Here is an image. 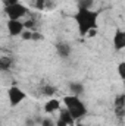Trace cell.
<instances>
[{"label": "cell", "instance_id": "obj_9", "mask_svg": "<svg viewBox=\"0 0 125 126\" xmlns=\"http://www.w3.org/2000/svg\"><path fill=\"white\" fill-rule=\"evenodd\" d=\"M71 51H72V48H71V46H69L68 43H65V41H59V43L56 44V53H58L59 57H62V59H68V57L71 56Z\"/></svg>", "mask_w": 125, "mask_h": 126}, {"label": "cell", "instance_id": "obj_4", "mask_svg": "<svg viewBox=\"0 0 125 126\" xmlns=\"http://www.w3.org/2000/svg\"><path fill=\"white\" fill-rule=\"evenodd\" d=\"M7 98H9V103L12 107H16L19 106L25 98H27V94L19 88V87H10L7 90Z\"/></svg>", "mask_w": 125, "mask_h": 126}, {"label": "cell", "instance_id": "obj_17", "mask_svg": "<svg viewBox=\"0 0 125 126\" xmlns=\"http://www.w3.org/2000/svg\"><path fill=\"white\" fill-rule=\"evenodd\" d=\"M32 32H34V31H27V30H25V31L22 32V35H21V37H22L24 40H27V41H28V40H32Z\"/></svg>", "mask_w": 125, "mask_h": 126}, {"label": "cell", "instance_id": "obj_14", "mask_svg": "<svg viewBox=\"0 0 125 126\" xmlns=\"http://www.w3.org/2000/svg\"><path fill=\"white\" fill-rule=\"evenodd\" d=\"M41 93H43L44 95H47V97H52V95L56 93V90H55L52 85H44L43 90H41Z\"/></svg>", "mask_w": 125, "mask_h": 126}, {"label": "cell", "instance_id": "obj_2", "mask_svg": "<svg viewBox=\"0 0 125 126\" xmlns=\"http://www.w3.org/2000/svg\"><path fill=\"white\" fill-rule=\"evenodd\" d=\"M63 104L69 110V113L72 114V117L75 120H78V119H81V117H84L87 114V106L77 95H66V97H63Z\"/></svg>", "mask_w": 125, "mask_h": 126}, {"label": "cell", "instance_id": "obj_13", "mask_svg": "<svg viewBox=\"0 0 125 126\" xmlns=\"http://www.w3.org/2000/svg\"><path fill=\"white\" fill-rule=\"evenodd\" d=\"M93 4H94V0H77L78 9H88V10H91Z\"/></svg>", "mask_w": 125, "mask_h": 126}, {"label": "cell", "instance_id": "obj_8", "mask_svg": "<svg viewBox=\"0 0 125 126\" xmlns=\"http://www.w3.org/2000/svg\"><path fill=\"white\" fill-rule=\"evenodd\" d=\"M113 106H115V114H116V117H119V119L124 117V114H125V93L118 94L115 97Z\"/></svg>", "mask_w": 125, "mask_h": 126}, {"label": "cell", "instance_id": "obj_10", "mask_svg": "<svg viewBox=\"0 0 125 126\" xmlns=\"http://www.w3.org/2000/svg\"><path fill=\"white\" fill-rule=\"evenodd\" d=\"M61 110V101L56 98H50L47 100V103L44 104V111L46 113H55Z\"/></svg>", "mask_w": 125, "mask_h": 126}, {"label": "cell", "instance_id": "obj_3", "mask_svg": "<svg viewBox=\"0 0 125 126\" xmlns=\"http://www.w3.org/2000/svg\"><path fill=\"white\" fill-rule=\"evenodd\" d=\"M3 10H4L6 16H7L9 19H12V21H21V19L28 13V7H27V6H24L21 1H19V3H16V4L7 6V7H4Z\"/></svg>", "mask_w": 125, "mask_h": 126}, {"label": "cell", "instance_id": "obj_15", "mask_svg": "<svg viewBox=\"0 0 125 126\" xmlns=\"http://www.w3.org/2000/svg\"><path fill=\"white\" fill-rule=\"evenodd\" d=\"M116 70H118V75H119V78L122 79L125 82V62H121L118 64V67H116Z\"/></svg>", "mask_w": 125, "mask_h": 126}, {"label": "cell", "instance_id": "obj_6", "mask_svg": "<svg viewBox=\"0 0 125 126\" xmlns=\"http://www.w3.org/2000/svg\"><path fill=\"white\" fill-rule=\"evenodd\" d=\"M75 122V119L72 117V114L69 113V110L65 107L59 110V119L56 120V126H72Z\"/></svg>", "mask_w": 125, "mask_h": 126}, {"label": "cell", "instance_id": "obj_16", "mask_svg": "<svg viewBox=\"0 0 125 126\" xmlns=\"http://www.w3.org/2000/svg\"><path fill=\"white\" fill-rule=\"evenodd\" d=\"M41 126H56V122H53L52 119H43L41 120Z\"/></svg>", "mask_w": 125, "mask_h": 126}, {"label": "cell", "instance_id": "obj_7", "mask_svg": "<svg viewBox=\"0 0 125 126\" xmlns=\"http://www.w3.org/2000/svg\"><path fill=\"white\" fill-rule=\"evenodd\" d=\"M112 43H113V48L116 51H121L125 48V30H116L113 34V38H112Z\"/></svg>", "mask_w": 125, "mask_h": 126}, {"label": "cell", "instance_id": "obj_21", "mask_svg": "<svg viewBox=\"0 0 125 126\" xmlns=\"http://www.w3.org/2000/svg\"><path fill=\"white\" fill-rule=\"evenodd\" d=\"M96 34H97V30H91V31L88 32V35H87V37H94Z\"/></svg>", "mask_w": 125, "mask_h": 126}, {"label": "cell", "instance_id": "obj_11", "mask_svg": "<svg viewBox=\"0 0 125 126\" xmlns=\"http://www.w3.org/2000/svg\"><path fill=\"white\" fill-rule=\"evenodd\" d=\"M68 88H69V91H71V95L80 97V95L84 93V87H83V84H80V82H71V84L68 85Z\"/></svg>", "mask_w": 125, "mask_h": 126}, {"label": "cell", "instance_id": "obj_12", "mask_svg": "<svg viewBox=\"0 0 125 126\" xmlns=\"http://www.w3.org/2000/svg\"><path fill=\"white\" fill-rule=\"evenodd\" d=\"M12 66H13V59H12V57H7V56H1V57H0V69H1L3 72L10 70Z\"/></svg>", "mask_w": 125, "mask_h": 126}, {"label": "cell", "instance_id": "obj_18", "mask_svg": "<svg viewBox=\"0 0 125 126\" xmlns=\"http://www.w3.org/2000/svg\"><path fill=\"white\" fill-rule=\"evenodd\" d=\"M46 3H47V0H35V6H37V9H44V6H46Z\"/></svg>", "mask_w": 125, "mask_h": 126}, {"label": "cell", "instance_id": "obj_19", "mask_svg": "<svg viewBox=\"0 0 125 126\" xmlns=\"http://www.w3.org/2000/svg\"><path fill=\"white\" fill-rule=\"evenodd\" d=\"M44 37L40 34V32H37V31H34L32 32V41H40V40H43Z\"/></svg>", "mask_w": 125, "mask_h": 126}, {"label": "cell", "instance_id": "obj_1", "mask_svg": "<svg viewBox=\"0 0 125 126\" xmlns=\"http://www.w3.org/2000/svg\"><path fill=\"white\" fill-rule=\"evenodd\" d=\"M78 32L81 37H87L91 30H97L99 27V12L88 10V9H78L74 16Z\"/></svg>", "mask_w": 125, "mask_h": 126}, {"label": "cell", "instance_id": "obj_5", "mask_svg": "<svg viewBox=\"0 0 125 126\" xmlns=\"http://www.w3.org/2000/svg\"><path fill=\"white\" fill-rule=\"evenodd\" d=\"M7 31H9V34H10L12 37L22 35V32L25 31V22L9 19V21H7Z\"/></svg>", "mask_w": 125, "mask_h": 126}, {"label": "cell", "instance_id": "obj_20", "mask_svg": "<svg viewBox=\"0 0 125 126\" xmlns=\"http://www.w3.org/2000/svg\"><path fill=\"white\" fill-rule=\"evenodd\" d=\"M1 1H3L4 7H7V6H12V4H16V3H19V0H1Z\"/></svg>", "mask_w": 125, "mask_h": 126}]
</instances>
